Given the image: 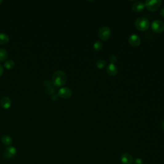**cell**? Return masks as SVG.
Masks as SVG:
<instances>
[{"label":"cell","instance_id":"26","mask_svg":"<svg viewBox=\"0 0 164 164\" xmlns=\"http://www.w3.org/2000/svg\"><path fill=\"white\" fill-rule=\"evenodd\" d=\"M2 3H3V1H2V0H0V5H1Z\"/></svg>","mask_w":164,"mask_h":164},{"label":"cell","instance_id":"17","mask_svg":"<svg viewBox=\"0 0 164 164\" xmlns=\"http://www.w3.org/2000/svg\"><path fill=\"white\" fill-rule=\"evenodd\" d=\"M14 65H15V63H14V60H8L5 62V64H4L5 67L7 69H12V68H14Z\"/></svg>","mask_w":164,"mask_h":164},{"label":"cell","instance_id":"19","mask_svg":"<svg viewBox=\"0 0 164 164\" xmlns=\"http://www.w3.org/2000/svg\"><path fill=\"white\" fill-rule=\"evenodd\" d=\"M93 46H94V49L97 51H99L103 48V43L101 41H96L94 42V44Z\"/></svg>","mask_w":164,"mask_h":164},{"label":"cell","instance_id":"2","mask_svg":"<svg viewBox=\"0 0 164 164\" xmlns=\"http://www.w3.org/2000/svg\"><path fill=\"white\" fill-rule=\"evenodd\" d=\"M150 22L147 18L141 17L138 18L135 22L136 28L140 31H146L149 28Z\"/></svg>","mask_w":164,"mask_h":164},{"label":"cell","instance_id":"13","mask_svg":"<svg viewBox=\"0 0 164 164\" xmlns=\"http://www.w3.org/2000/svg\"><path fill=\"white\" fill-rule=\"evenodd\" d=\"M145 7V5L144 3L141 2H137L132 5V10L135 12H142Z\"/></svg>","mask_w":164,"mask_h":164},{"label":"cell","instance_id":"21","mask_svg":"<svg viewBox=\"0 0 164 164\" xmlns=\"http://www.w3.org/2000/svg\"><path fill=\"white\" fill-rule=\"evenodd\" d=\"M133 162L134 163V164H143L142 160L141 158H136Z\"/></svg>","mask_w":164,"mask_h":164},{"label":"cell","instance_id":"9","mask_svg":"<svg viewBox=\"0 0 164 164\" xmlns=\"http://www.w3.org/2000/svg\"><path fill=\"white\" fill-rule=\"evenodd\" d=\"M43 85L45 87L46 92L48 94H53V93L55 91V89L54 87V85L53 84L52 82L50 80H45L43 82Z\"/></svg>","mask_w":164,"mask_h":164},{"label":"cell","instance_id":"1","mask_svg":"<svg viewBox=\"0 0 164 164\" xmlns=\"http://www.w3.org/2000/svg\"><path fill=\"white\" fill-rule=\"evenodd\" d=\"M67 81V76L63 71H57L52 77V83L54 87H60L63 86Z\"/></svg>","mask_w":164,"mask_h":164},{"label":"cell","instance_id":"10","mask_svg":"<svg viewBox=\"0 0 164 164\" xmlns=\"http://www.w3.org/2000/svg\"><path fill=\"white\" fill-rule=\"evenodd\" d=\"M106 72L109 75L114 76L118 73V69L115 64H110L106 67Z\"/></svg>","mask_w":164,"mask_h":164},{"label":"cell","instance_id":"15","mask_svg":"<svg viewBox=\"0 0 164 164\" xmlns=\"http://www.w3.org/2000/svg\"><path fill=\"white\" fill-rule=\"evenodd\" d=\"M9 41V37L4 33H0V44L4 45Z\"/></svg>","mask_w":164,"mask_h":164},{"label":"cell","instance_id":"23","mask_svg":"<svg viewBox=\"0 0 164 164\" xmlns=\"http://www.w3.org/2000/svg\"><path fill=\"white\" fill-rule=\"evenodd\" d=\"M3 73V66L0 64V77L2 76Z\"/></svg>","mask_w":164,"mask_h":164},{"label":"cell","instance_id":"3","mask_svg":"<svg viewBox=\"0 0 164 164\" xmlns=\"http://www.w3.org/2000/svg\"><path fill=\"white\" fill-rule=\"evenodd\" d=\"M144 5L148 10L155 12L160 9L162 5V1L160 0H149V1H146Z\"/></svg>","mask_w":164,"mask_h":164},{"label":"cell","instance_id":"25","mask_svg":"<svg viewBox=\"0 0 164 164\" xmlns=\"http://www.w3.org/2000/svg\"><path fill=\"white\" fill-rule=\"evenodd\" d=\"M162 127H163V128L164 130V121L162 122Z\"/></svg>","mask_w":164,"mask_h":164},{"label":"cell","instance_id":"6","mask_svg":"<svg viewBox=\"0 0 164 164\" xmlns=\"http://www.w3.org/2000/svg\"><path fill=\"white\" fill-rule=\"evenodd\" d=\"M58 95L63 99H68L72 96V90L68 87H62L58 90Z\"/></svg>","mask_w":164,"mask_h":164},{"label":"cell","instance_id":"24","mask_svg":"<svg viewBox=\"0 0 164 164\" xmlns=\"http://www.w3.org/2000/svg\"><path fill=\"white\" fill-rule=\"evenodd\" d=\"M160 15H161V16H162V17L164 18V8H163V9H161V10H160Z\"/></svg>","mask_w":164,"mask_h":164},{"label":"cell","instance_id":"4","mask_svg":"<svg viewBox=\"0 0 164 164\" xmlns=\"http://www.w3.org/2000/svg\"><path fill=\"white\" fill-rule=\"evenodd\" d=\"M98 36L103 41H106L111 36V30L107 26L101 28L99 30Z\"/></svg>","mask_w":164,"mask_h":164},{"label":"cell","instance_id":"18","mask_svg":"<svg viewBox=\"0 0 164 164\" xmlns=\"http://www.w3.org/2000/svg\"><path fill=\"white\" fill-rule=\"evenodd\" d=\"M96 65L99 69H102L106 66V62L104 60H99L97 61Z\"/></svg>","mask_w":164,"mask_h":164},{"label":"cell","instance_id":"16","mask_svg":"<svg viewBox=\"0 0 164 164\" xmlns=\"http://www.w3.org/2000/svg\"><path fill=\"white\" fill-rule=\"evenodd\" d=\"M8 57V53L5 49H0V62L5 61Z\"/></svg>","mask_w":164,"mask_h":164},{"label":"cell","instance_id":"11","mask_svg":"<svg viewBox=\"0 0 164 164\" xmlns=\"http://www.w3.org/2000/svg\"><path fill=\"white\" fill-rule=\"evenodd\" d=\"M121 160L122 164H131L134 162L131 156L129 153H124L121 155Z\"/></svg>","mask_w":164,"mask_h":164},{"label":"cell","instance_id":"12","mask_svg":"<svg viewBox=\"0 0 164 164\" xmlns=\"http://www.w3.org/2000/svg\"><path fill=\"white\" fill-rule=\"evenodd\" d=\"M0 105L5 109L9 108L11 106V100L8 96H3L0 100Z\"/></svg>","mask_w":164,"mask_h":164},{"label":"cell","instance_id":"7","mask_svg":"<svg viewBox=\"0 0 164 164\" xmlns=\"http://www.w3.org/2000/svg\"><path fill=\"white\" fill-rule=\"evenodd\" d=\"M16 152L17 150L15 149V147L13 146H9L5 148V150L3 151V154L6 158H11L14 157L15 154H16Z\"/></svg>","mask_w":164,"mask_h":164},{"label":"cell","instance_id":"22","mask_svg":"<svg viewBox=\"0 0 164 164\" xmlns=\"http://www.w3.org/2000/svg\"><path fill=\"white\" fill-rule=\"evenodd\" d=\"M58 98V95L56 94H53L51 95V99L53 101H56Z\"/></svg>","mask_w":164,"mask_h":164},{"label":"cell","instance_id":"14","mask_svg":"<svg viewBox=\"0 0 164 164\" xmlns=\"http://www.w3.org/2000/svg\"><path fill=\"white\" fill-rule=\"evenodd\" d=\"M2 142L5 146H10L12 144V138L9 135H3L2 138Z\"/></svg>","mask_w":164,"mask_h":164},{"label":"cell","instance_id":"5","mask_svg":"<svg viewBox=\"0 0 164 164\" xmlns=\"http://www.w3.org/2000/svg\"><path fill=\"white\" fill-rule=\"evenodd\" d=\"M151 29L154 32L160 34L164 31V23L160 20H154L151 24Z\"/></svg>","mask_w":164,"mask_h":164},{"label":"cell","instance_id":"20","mask_svg":"<svg viewBox=\"0 0 164 164\" xmlns=\"http://www.w3.org/2000/svg\"><path fill=\"white\" fill-rule=\"evenodd\" d=\"M118 60V58H117V56L115 55V54H112L110 57V61L111 62V64H114L115 63V62Z\"/></svg>","mask_w":164,"mask_h":164},{"label":"cell","instance_id":"8","mask_svg":"<svg viewBox=\"0 0 164 164\" xmlns=\"http://www.w3.org/2000/svg\"><path fill=\"white\" fill-rule=\"evenodd\" d=\"M128 42L131 46L138 47L141 43V39H140L138 35L136 34H133L130 36L128 38Z\"/></svg>","mask_w":164,"mask_h":164}]
</instances>
